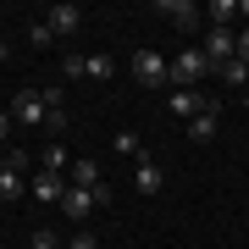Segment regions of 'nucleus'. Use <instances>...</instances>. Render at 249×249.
I'll list each match as a JSON object with an SVG mask.
<instances>
[{"instance_id": "nucleus-1", "label": "nucleus", "mask_w": 249, "mask_h": 249, "mask_svg": "<svg viewBox=\"0 0 249 249\" xmlns=\"http://www.w3.org/2000/svg\"><path fill=\"white\" fill-rule=\"evenodd\" d=\"M133 78L144 89H166L172 83V61H160L155 50H133Z\"/></svg>"}, {"instance_id": "nucleus-17", "label": "nucleus", "mask_w": 249, "mask_h": 249, "mask_svg": "<svg viewBox=\"0 0 249 249\" xmlns=\"http://www.w3.org/2000/svg\"><path fill=\"white\" fill-rule=\"evenodd\" d=\"M116 155H133V160L144 155V150H139V133H133V127H122V133H116Z\"/></svg>"}, {"instance_id": "nucleus-19", "label": "nucleus", "mask_w": 249, "mask_h": 249, "mask_svg": "<svg viewBox=\"0 0 249 249\" xmlns=\"http://www.w3.org/2000/svg\"><path fill=\"white\" fill-rule=\"evenodd\" d=\"M28 45H55V34H50V22H34V28H28Z\"/></svg>"}, {"instance_id": "nucleus-20", "label": "nucleus", "mask_w": 249, "mask_h": 249, "mask_svg": "<svg viewBox=\"0 0 249 249\" xmlns=\"http://www.w3.org/2000/svg\"><path fill=\"white\" fill-rule=\"evenodd\" d=\"M67 166V150H61V144H50V150H45V172H61Z\"/></svg>"}, {"instance_id": "nucleus-18", "label": "nucleus", "mask_w": 249, "mask_h": 249, "mask_svg": "<svg viewBox=\"0 0 249 249\" xmlns=\"http://www.w3.org/2000/svg\"><path fill=\"white\" fill-rule=\"evenodd\" d=\"M45 127L50 133H67V106H45Z\"/></svg>"}, {"instance_id": "nucleus-21", "label": "nucleus", "mask_w": 249, "mask_h": 249, "mask_svg": "<svg viewBox=\"0 0 249 249\" xmlns=\"http://www.w3.org/2000/svg\"><path fill=\"white\" fill-rule=\"evenodd\" d=\"M28 249H61V244H55V232H28Z\"/></svg>"}, {"instance_id": "nucleus-15", "label": "nucleus", "mask_w": 249, "mask_h": 249, "mask_svg": "<svg viewBox=\"0 0 249 249\" xmlns=\"http://www.w3.org/2000/svg\"><path fill=\"white\" fill-rule=\"evenodd\" d=\"M216 72H222V78L232 83V89H244V83H249V67H244V61H222Z\"/></svg>"}, {"instance_id": "nucleus-2", "label": "nucleus", "mask_w": 249, "mask_h": 249, "mask_svg": "<svg viewBox=\"0 0 249 249\" xmlns=\"http://www.w3.org/2000/svg\"><path fill=\"white\" fill-rule=\"evenodd\" d=\"M211 72V61H205V50H183L178 61H172V89H199V78Z\"/></svg>"}, {"instance_id": "nucleus-22", "label": "nucleus", "mask_w": 249, "mask_h": 249, "mask_svg": "<svg viewBox=\"0 0 249 249\" xmlns=\"http://www.w3.org/2000/svg\"><path fill=\"white\" fill-rule=\"evenodd\" d=\"M6 166L11 172H28V150H6Z\"/></svg>"}, {"instance_id": "nucleus-12", "label": "nucleus", "mask_w": 249, "mask_h": 249, "mask_svg": "<svg viewBox=\"0 0 249 249\" xmlns=\"http://www.w3.org/2000/svg\"><path fill=\"white\" fill-rule=\"evenodd\" d=\"M72 183H78V188H100L106 178H100V166H94V160H72Z\"/></svg>"}, {"instance_id": "nucleus-14", "label": "nucleus", "mask_w": 249, "mask_h": 249, "mask_svg": "<svg viewBox=\"0 0 249 249\" xmlns=\"http://www.w3.org/2000/svg\"><path fill=\"white\" fill-rule=\"evenodd\" d=\"M111 72H116V61H111V55H83V78H100V83H106Z\"/></svg>"}, {"instance_id": "nucleus-6", "label": "nucleus", "mask_w": 249, "mask_h": 249, "mask_svg": "<svg viewBox=\"0 0 249 249\" xmlns=\"http://www.w3.org/2000/svg\"><path fill=\"white\" fill-rule=\"evenodd\" d=\"M11 122H22V127H34V122H45V94H34V89H22L17 100H11Z\"/></svg>"}, {"instance_id": "nucleus-23", "label": "nucleus", "mask_w": 249, "mask_h": 249, "mask_svg": "<svg viewBox=\"0 0 249 249\" xmlns=\"http://www.w3.org/2000/svg\"><path fill=\"white\" fill-rule=\"evenodd\" d=\"M67 249H100V238H94V232H78V238H72Z\"/></svg>"}, {"instance_id": "nucleus-26", "label": "nucleus", "mask_w": 249, "mask_h": 249, "mask_svg": "<svg viewBox=\"0 0 249 249\" xmlns=\"http://www.w3.org/2000/svg\"><path fill=\"white\" fill-rule=\"evenodd\" d=\"M6 50H11V45H6V39H0V61H6Z\"/></svg>"}, {"instance_id": "nucleus-16", "label": "nucleus", "mask_w": 249, "mask_h": 249, "mask_svg": "<svg viewBox=\"0 0 249 249\" xmlns=\"http://www.w3.org/2000/svg\"><path fill=\"white\" fill-rule=\"evenodd\" d=\"M17 194H22V172L6 166V172H0V199H17Z\"/></svg>"}, {"instance_id": "nucleus-11", "label": "nucleus", "mask_w": 249, "mask_h": 249, "mask_svg": "<svg viewBox=\"0 0 249 249\" xmlns=\"http://www.w3.org/2000/svg\"><path fill=\"white\" fill-rule=\"evenodd\" d=\"M205 17H211V28H227L232 17H238V0H211V6H205Z\"/></svg>"}, {"instance_id": "nucleus-5", "label": "nucleus", "mask_w": 249, "mask_h": 249, "mask_svg": "<svg viewBox=\"0 0 249 249\" xmlns=\"http://www.w3.org/2000/svg\"><path fill=\"white\" fill-rule=\"evenodd\" d=\"M160 17H166L172 28H183V34H194L199 28V6L194 0H160Z\"/></svg>"}, {"instance_id": "nucleus-24", "label": "nucleus", "mask_w": 249, "mask_h": 249, "mask_svg": "<svg viewBox=\"0 0 249 249\" xmlns=\"http://www.w3.org/2000/svg\"><path fill=\"white\" fill-rule=\"evenodd\" d=\"M238 61L249 67V28H244V34H238Z\"/></svg>"}, {"instance_id": "nucleus-25", "label": "nucleus", "mask_w": 249, "mask_h": 249, "mask_svg": "<svg viewBox=\"0 0 249 249\" xmlns=\"http://www.w3.org/2000/svg\"><path fill=\"white\" fill-rule=\"evenodd\" d=\"M11 127H17V122H11V111H0V144H6V133H11Z\"/></svg>"}, {"instance_id": "nucleus-3", "label": "nucleus", "mask_w": 249, "mask_h": 249, "mask_svg": "<svg viewBox=\"0 0 249 249\" xmlns=\"http://www.w3.org/2000/svg\"><path fill=\"white\" fill-rule=\"evenodd\" d=\"M67 183H72V178H61V172H45V166H39V172H34V183H28V194L45 199V205H61V199H67Z\"/></svg>"}, {"instance_id": "nucleus-4", "label": "nucleus", "mask_w": 249, "mask_h": 249, "mask_svg": "<svg viewBox=\"0 0 249 249\" xmlns=\"http://www.w3.org/2000/svg\"><path fill=\"white\" fill-rule=\"evenodd\" d=\"M205 61H211V67L238 61V39H232L227 28H211V34H205Z\"/></svg>"}, {"instance_id": "nucleus-10", "label": "nucleus", "mask_w": 249, "mask_h": 249, "mask_svg": "<svg viewBox=\"0 0 249 249\" xmlns=\"http://www.w3.org/2000/svg\"><path fill=\"white\" fill-rule=\"evenodd\" d=\"M188 139H194V144H211V139H216V106L199 111L194 122H188Z\"/></svg>"}, {"instance_id": "nucleus-7", "label": "nucleus", "mask_w": 249, "mask_h": 249, "mask_svg": "<svg viewBox=\"0 0 249 249\" xmlns=\"http://www.w3.org/2000/svg\"><path fill=\"white\" fill-rule=\"evenodd\" d=\"M45 22H50V34H55V39H72V34L83 28V11H78V6H50V11H45Z\"/></svg>"}, {"instance_id": "nucleus-8", "label": "nucleus", "mask_w": 249, "mask_h": 249, "mask_svg": "<svg viewBox=\"0 0 249 249\" xmlns=\"http://www.w3.org/2000/svg\"><path fill=\"white\" fill-rule=\"evenodd\" d=\"M61 211H67V222H89V211H94V188H78V183H67V199H61Z\"/></svg>"}, {"instance_id": "nucleus-27", "label": "nucleus", "mask_w": 249, "mask_h": 249, "mask_svg": "<svg viewBox=\"0 0 249 249\" xmlns=\"http://www.w3.org/2000/svg\"><path fill=\"white\" fill-rule=\"evenodd\" d=\"M0 172H6V155H0Z\"/></svg>"}, {"instance_id": "nucleus-13", "label": "nucleus", "mask_w": 249, "mask_h": 249, "mask_svg": "<svg viewBox=\"0 0 249 249\" xmlns=\"http://www.w3.org/2000/svg\"><path fill=\"white\" fill-rule=\"evenodd\" d=\"M139 194H160V166L139 155Z\"/></svg>"}, {"instance_id": "nucleus-9", "label": "nucleus", "mask_w": 249, "mask_h": 249, "mask_svg": "<svg viewBox=\"0 0 249 249\" xmlns=\"http://www.w3.org/2000/svg\"><path fill=\"white\" fill-rule=\"evenodd\" d=\"M172 116H188L194 122L199 111H211V100H199V89H172V106H166Z\"/></svg>"}]
</instances>
